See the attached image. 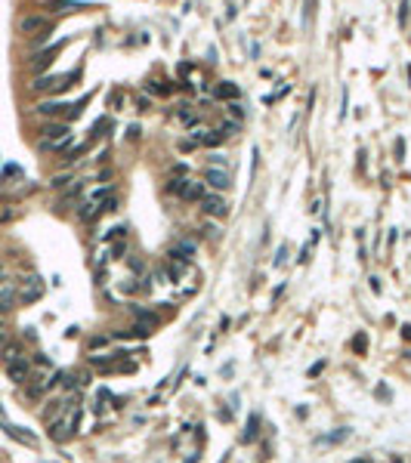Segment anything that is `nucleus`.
I'll list each match as a JSON object with an SVG mask.
<instances>
[{
  "label": "nucleus",
  "instance_id": "1",
  "mask_svg": "<svg viewBox=\"0 0 411 463\" xmlns=\"http://www.w3.org/2000/svg\"><path fill=\"white\" fill-rule=\"evenodd\" d=\"M201 210L207 213V216H226L229 204H226L223 194H204V198H201Z\"/></svg>",
  "mask_w": 411,
  "mask_h": 463
},
{
  "label": "nucleus",
  "instance_id": "2",
  "mask_svg": "<svg viewBox=\"0 0 411 463\" xmlns=\"http://www.w3.org/2000/svg\"><path fill=\"white\" fill-rule=\"evenodd\" d=\"M50 22L44 19V16H22L19 19V34H25V38H34L38 31H47Z\"/></svg>",
  "mask_w": 411,
  "mask_h": 463
},
{
  "label": "nucleus",
  "instance_id": "3",
  "mask_svg": "<svg viewBox=\"0 0 411 463\" xmlns=\"http://www.w3.org/2000/svg\"><path fill=\"white\" fill-rule=\"evenodd\" d=\"M7 374H10V380L13 383H28V377H31V362H25V358H16V362H7Z\"/></svg>",
  "mask_w": 411,
  "mask_h": 463
},
{
  "label": "nucleus",
  "instance_id": "4",
  "mask_svg": "<svg viewBox=\"0 0 411 463\" xmlns=\"http://www.w3.org/2000/svg\"><path fill=\"white\" fill-rule=\"evenodd\" d=\"M204 182L207 186H213L217 192H223V188H229V170H223V167H210L207 173H204Z\"/></svg>",
  "mask_w": 411,
  "mask_h": 463
},
{
  "label": "nucleus",
  "instance_id": "5",
  "mask_svg": "<svg viewBox=\"0 0 411 463\" xmlns=\"http://www.w3.org/2000/svg\"><path fill=\"white\" fill-rule=\"evenodd\" d=\"M183 201H201L204 198V182H195V180H183Z\"/></svg>",
  "mask_w": 411,
  "mask_h": 463
},
{
  "label": "nucleus",
  "instance_id": "6",
  "mask_svg": "<svg viewBox=\"0 0 411 463\" xmlns=\"http://www.w3.org/2000/svg\"><path fill=\"white\" fill-rule=\"evenodd\" d=\"M62 86H68V84H59L56 74H47V78H38V80H34L31 90H34V93H50V90H62Z\"/></svg>",
  "mask_w": 411,
  "mask_h": 463
},
{
  "label": "nucleus",
  "instance_id": "7",
  "mask_svg": "<svg viewBox=\"0 0 411 463\" xmlns=\"http://www.w3.org/2000/svg\"><path fill=\"white\" fill-rule=\"evenodd\" d=\"M41 136H44L47 142H56V139L68 136V124H47V127L41 130Z\"/></svg>",
  "mask_w": 411,
  "mask_h": 463
},
{
  "label": "nucleus",
  "instance_id": "8",
  "mask_svg": "<svg viewBox=\"0 0 411 463\" xmlns=\"http://www.w3.org/2000/svg\"><path fill=\"white\" fill-rule=\"evenodd\" d=\"M68 108L65 102H56V99H50V102H41L38 105V114H44V118H56V114H62Z\"/></svg>",
  "mask_w": 411,
  "mask_h": 463
},
{
  "label": "nucleus",
  "instance_id": "9",
  "mask_svg": "<svg viewBox=\"0 0 411 463\" xmlns=\"http://www.w3.org/2000/svg\"><path fill=\"white\" fill-rule=\"evenodd\" d=\"M62 46H65V44H53L50 50H44V52H41V56H38V59H34V71H44V68H47V65L53 62V56H56V52H59Z\"/></svg>",
  "mask_w": 411,
  "mask_h": 463
},
{
  "label": "nucleus",
  "instance_id": "10",
  "mask_svg": "<svg viewBox=\"0 0 411 463\" xmlns=\"http://www.w3.org/2000/svg\"><path fill=\"white\" fill-rule=\"evenodd\" d=\"M41 294H44L41 278H28V288H25V294H22V302H34V300H41Z\"/></svg>",
  "mask_w": 411,
  "mask_h": 463
},
{
  "label": "nucleus",
  "instance_id": "11",
  "mask_svg": "<svg viewBox=\"0 0 411 463\" xmlns=\"http://www.w3.org/2000/svg\"><path fill=\"white\" fill-rule=\"evenodd\" d=\"M4 432L13 436L16 442H22V444H34V436H31V432H22L19 426H7V423H4Z\"/></svg>",
  "mask_w": 411,
  "mask_h": 463
},
{
  "label": "nucleus",
  "instance_id": "12",
  "mask_svg": "<svg viewBox=\"0 0 411 463\" xmlns=\"http://www.w3.org/2000/svg\"><path fill=\"white\" fill-rule=\"evenodd\" d=\"M102 207L99 204H93V201H87V204H81V210H78V216L84 220V222H90V220H96V213H99Z\"/></svg>",
  "mask_w": 411,
  "mask_h": 463
},
{
  "label": "nucleus",
  "instance_id": "13",
  "mask_svg": "<svg viewBox=\"0 0 411 463\" xmlns=\"http://www.w3.org/2000/svg\"><path fill=\"white\" fill-rule=\"evenodd\" d=\"M213 96H217V99H229V102H232V99L238 96V86H235V84H229V80H223V84H220V90L213 93Z\"/></svg>",
  "mask_w": 411,
  "mask_h": 463
},
{
  "label": "nucleus",
  "instance_id": "14",
  "mask_svg": "<svg viewBox=\"0 0 411 463\" xmlns=\"http://www.w3.org/2000/svg\"><path fill=\"white\" fill-rule=\"evenodd\" d=\"M133 315H136V322H142V324H158V315L155 312H149V309H139V306H133Z\"/></svg>",
  "mask_w": 411,
  "mask_h": 463
},
{
  "label": "nucleus",
  "instance_id": "15",
  "mask_svg": "<svg viewBox=\"0 0 411 463\" xmlns=\"http://www.w3.org/2000/svg\"><path fill=\"white\" fill-rule=\"evenodd\" d=\"M65 430H68V426H65V420H56V423L50 426V438H53V442H62V438L68 436Z\"/></svg>",
  "mask_w": 411,
  "mask_h": 463
},
{
  "label": "nucleus",
  "instance_id": "16",
  "mask_svg": "<svg viewBox=\"0 0 411 463\" xmlns=\"http://www.w3.org/2000/svg\"><path fill=\"white\" fill-rule=\"evenodd\" d=\"M16 358H22V349H19V343H4V362H16Z\"/></svg>",
  "mask_w": 411,
  "mask_h": 463
},
{
  "label": "nucleus",
  "instance_id": "17",
  "mask_svg": "<svg viewBox=\"0 0 411 463\" xmlns=\"http://www.w3.org/2000/svg\"><path fill=\"white\" fill-rule=\"evenodd\" d=\"M257 423H260L257 417H251V420H247V432L241 436V442H244V444H251V442L257 438Z\"/></svg>",
  "mask_w": 411,
  "mask_h": 463
},
{
  "label": "nucleus",
  "instance_id": "18",
  "mask_svg": "<svg viewBox=\"0 0 411 463\" xmlns=\"http://www.w3.org/2000/svg\"><path fill=\"white\" fill-rule=\"evenodd\" d=\"M16 302V294L13 290H0V312H10Z\"/></svg>",
  "mask_w": 411,
  "mask_h": 463
},
{
  "label": "nucleus",
  "instance_id": "19",
  "mask_svg": "<svg viewBox=\"0 0 411 463\" xmlns=\"http://www.w3.org/2000/svg\"><path fill=\"white\" fill-rule=\"evenodd\" d=\"M87 148H90V142H87V146H78V148H71V152H68V154L62 158V164H75V161H78V158H81V154H84Z\"/></svg>",
  "mask_w": 411,
  "mask_h": 463
},
{
  "label": "nucleus",
  "instance_id": "20",
  "mask_svg": "<svg viewBox=\"0 0 411 463\" xmlns=\"http://www.w3.org/2000/svg\"><path fill=\"white\" fill-rule=\"evenodd\" d=\"M146 90H149V93H164V96H167V93H170V84H167V80H164V84H161V80H149Z\"/></svg>",
  "mask_w": 411,
  "mask_h": 463
},
{
  "label": "nucleus",
  "instance_id": "21",
  "mask_svg": "<svg viewBox=\"0 0 411 463\" xmlns=\"http://www.w3.org/2000/svg\"><path fill=\"white\" fill-rule=\"evenodd\" d=\"M226 108H229V114H232V120H238V124H241V118H244V112H241V105H238V102H229V105H226Z\"/></svg>",
  "mask_w": 411,
  "mask_h": 463
},
{
  "label": "nucleus",
  "instance_id": "22",
  "mask_svg": "<svg viewBox=\"0 0 411 463\" xmlns=\"http://www.w3.org/2000/svg\"><path fill=\"white\" fill-rule=\"evenodd\" d=\"M109 194H112V186H102V188H96V192L90 194V201L96 204V201H102V198H109Z\"/></svg>",
  "mask_w": 411,
  "mask_h": 463
},
{
  "label": "nucleus",
  "instance_id": "23",
  "mask_svg": "<svg viewBox=\"0 0 411 463\" xmlns=\"http://www.w3.org/2000/svg\"><path fill=\"white\" fill-rule=\"evenodd\" d=\"M68 180H71L68 173H65V176H53V182H50V186H53V188H65V186H68Z\"/></svg>",
  "mask_w": 411,
  "mask_h": 463
},
{
  "label": "nucleus",
  "instance_id": "24",
  "mask_svg": "<svg viewBox=\"0 0 411 463\" xmlns=\"http://www.w3.org/2000/svg\"><path fill=\"white\" fill-rule=\"evenodd\" d=\"M235 130H238V120H226L223 127H220V133H223V136H229V133H235Z\"/></svg>",
  "mask_w": 411,
  "mask_h": 463
},
{
  "label": "nucleus",
  "instance_id": "25",
  "mask_svg": "<svg viewBox=\"0 0 411 463\" xmlns=\"http://www.w3.org/2000/svg\"><path fill=\"white\" fill-rule=\"evenodd\" d=\"M124 250H127V244H124V241H118V244H112V256H121Z\"/></svg>",
  "mask_w": 411,
  "mask_h": 463
},
{
  "label": "nucleus",
  "instance_id": "26",
  "mask_svg": "<svg viewBox=\"0 0 411 463\" xmlns=\"http://www.w3.org/2000/svg\"><path fill=\"white\" fill-rule=\"evenodd\" d=\"M34 364H41V368H50V358H47L44 352H38V355H34Z\"/></svg>",
  "mask_w": 411,
  "mask_h": 463
},
{
  "label": "nucleus",
  "instance_id": "27",
  "mask_svg": "<svg viewBox=\"0 0 411 463\" xmlns=\"http://www.w3.org/2000/svg\"><path fill=\"white\" fill-rule=\"evenodd\" d=\"M105 238H124V226H115V228H109V235Z\"/></svg>",
  "mask_w": 411,
  "mask_h": 463
},
{
  "label": "nucleus",
  "instance_id": "28",
  "mask_svg": "<svg viewBox=\"0 0 411 463\" xmlns=\"http://www.w3.org/2000/svg\"><path fill=\"white\" fill-rule=\"evenodd\" d=\"M213 164H217V167H223V170H226V158H223V154H213V158H210V167H213Z\"/></svg>",
  "mask_w": 411,
  "mask_h": 463
},
{
  "label": "nucleus",
  "instance_id": "29",
  "mask_svg": "<svg viewBox=\"0 0 411 463\" xmlns=\"http://www.w3.org/2000/svg\"><path fill=\"white\" fill-rule=\"evenodd\" d=\"M365 346H368V336L359 334V336H355V349H362V352H365Z\"/></svg>",
  "mask_w": 411,
  "mask_h": 463
},
{
  "label": "nucleus",
  "instance_id": "30",
  "mask_svg": "<svg viewBox=\"0 0 411 463\" xmlns=\"http://www.w3.org/2000/svg\"><path fill=\"white\" fill-rule=\"evenodd\" d=\"M90 346H93V349H99V346H105V336H93V340H90Z\"/></svg>",
  "mask_w": 411,
  "mask_h": 463
},
{
  "label": "nucleus",
  "instance_id": "31",
  "mask_svg": "<svg viewBox=\"0 0 411 463\" xmlns=\"http://www.w3.org/2000/svg\"><path fill=\"white\" fill-rule=\"evenodd\" d=\"M284 256H288V250L281 247V250H278V256H275V266H284Z\"/></svg>",
  "mask_w": 411,
  "mask_h": 463
},
{
  "label": "nucleus",
  "instance_id": "32",
  "mask_svg": "<svg viewBox=\"0 0 411 463\" xmlns=\"http://www.w3.org/2000/svg\"><path fill=\"white\" fill-rule=\"evenodd\" d=\"M130 269L133 272H142V260H130Z\"/></svg>",
  "mask_w": 411,
  "mask_h": 463
},
{
  "label": "nucleus",
  "instance_id": "33",
  "mask_svg": "<svg viewBox=\"0 0 411 463\" xmlns=\"http://www.w3.org/2000/svg\"><path fill=\"white\" fill-rule=\"evenodd\" d=\"M402 336H405V340H411V324H402Z\"/></svg>",
  "mask_w": 411,
  "mask_h": 463
},
{
  "label": "nucleus",
  "instance_id": "34",
  "mask_svg": "<svg viewBox=\"0 0 411 463\" xmlns=\"http://www.w3.org/2000/svg\"><path fill=\"white\" fill-rule=\"evenodd\" d=\"M4 343H7V334H4V330H0V346H4Z\"/></svg>",
  "mask_w": 411,
  "mask_h": 463
},
{
  "label": "nucleus",
  "instance_id": "35",
  "mask_svg": "<svg viewBox=\"0 0 411 463\" xmlns=\"http://www.w3.org/2000/svg\"><path fill=\"white\" fill-rule=\"evenodd\" d=\"M352 463H368V460H352Z\"/></svg>",
  "mask_w": 411,
  "mask_h": 463
},
{
  "label": "nucleus",
  "instance_id": "36",
  "mask_svg": "<svg viewBox=\"0 0 411 463\" xmlns=\"http://www.w3.org/2000/svg\"><path fill=\"white\" fill-rule=\"evenodd\" d=\"M0 278H4V266H0Z\"/></svg>",
  "mask_w": 411,
  "mask_h": 463
}]
</instances>
